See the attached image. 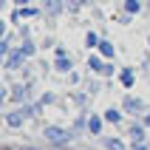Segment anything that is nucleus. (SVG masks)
<instances>
[{
    "instance_id": "nucleus-1",
    "label": "nucleus",
    "mask_w": 150,
    "mask_h": 150,
    "mask_svg": "<svg viewBox=\"0 0 150 150\" xmlns=\"http://www.w3.org/2000/svg\"><path fill=\"white\" fill-rule=\"evenodd\" d=\"M76 130H68V127H59V125H45L42 127V139L51 144V147H68V142H74L76 139Z\"/></svg>"
},
{
    "instance_id": "nucleus-2",
    "label": "nucleus",
    "mask_w": 150,
    "mask_h": 150,
    "mask_svg": "<svg viewBox=\"0 0 150 150\" xmlns=\"http://www.w3.org/2000/svg\"><path fill=\"white\" fill-rule=\"evenodd\" d=\"M122 110H125V116H133V119H142L147 113V105H144L142 96H133V93H127L125 99H122Z\"/></svg>"
},
{
    "instance_id": "nucleus-3",
    "label": "nucleus",
    "mask_w": 150,
    "mask_h": 150,
    "mask_svg": "<svg viewBox=\"0 0 150 150\" xmlns=\"http://www.w3.org/2000/svg\"><path fill=\"white\" fill-rule=\"evenodd\" d=\"M25 110L23 108H11V110H6V113H3V122H6V127L8 130H20V127L25 125Z\"/></svg>"
},
{
    "instance_id": "nucleus-4",
    "label": "nucleus",
    "mask_w": 150,
    "mask_h": 150,
    "mask_svg": "<svg viewBox=\"0 0 150 150\" xmlns=\"http://www.w3.org/2000/svg\"><path fill=\"white\" fill-rule=\"evenodd\" d=\"M125 136L130 139V142H147V136H150V133H147V127H144L142 119H133V122L125 127Z\"/></svg>"
},
{
    "instance_id": "nucleus-5",
    "label": "nucleus",
    "mask_w": 150,
    "mask_h": 150,
    "mask_svg": "<svg viewBox=\"0 0 150 150\" xmlns=\"http://www.w3.org/2000/svg\"><path fill=\"white\" fill-rule=\"evenodd\" d=\"M25 62H28V57L23 54V48H14V51H8V57H3V68L6 71H20Z\"/></svg>"
},
{
    "instance_id": "nucleus-6",
    "label": "nucleus",
    "mask_w": 150,
    "mask_h": 150,
    "mask_svg": "<svg viewBox=\"0 0 150 150\" xmlns=\"http://www.w3.org/2000/svg\"><path fill=\"white\" fill-rule=\"evenodd\" d=\"M54 68H57L59 74H71L74 71V59L68 57V51L62 45H57V59H54Z\"/></svg>"
},
{
    "instance_id": "nucleus-7",
    "label": "nucleus",
    "mask_w": 150,
    "mask_h": 150,
    "mask_svg": "<svg viewBox=\"0 0 150 150\" xmlns=\"http://www.w3.org/2000/svg\"><path fill=\"white\" fill-rule=\"evenodd\" d=\"M42 8L37 6H14V11H11V23H20V20H31V17H37Z\"/></svg>"
},
{
    "instance_id": "nucleus-8",
    "label": "nucleus",
    "mask_w": 150,
    "mask_h": 150,
    "mask_svg": "<svg viewBox=\"0 0 150 150\" xmlns=\"http://www.w3.org/2000/svg\"><path fill=\"white\" fill-rule=\"evenodd\" d=\"M108 125L105 122V116L102 113H91L88 116V127H85V133H91V136H102V127Z\"/></svg>"
},
{
    "instance_id": "nucleus-9",
    "label": "nucleus",
    "mask_w": 150,
    "mask_h": 150,
    "mask_svg": "<svg viewBox=\"0 0 150 150\" xmlns=\"http://www.w3.org/2000/svg\"><path fill=\"white\" fill-rule=\"evenodd\" d=\"M42 11L51 17H59L65 11V0H42Z\"/></svg>"
},
{
    "instance_id": "nucleus-10",
    "label": "nucleus",
    "mask_w": 150,
    "mask_h": 150,
    "mask_svg": "<svg viewBox=\"0 0 150 150\" xmlns=\"http://www.w3.org/2000/svg\"><path fill=\"white\" fill-rule=\"evenodd\" d=\"M105 62H108V59L102 57L99 51H91V57H88V71H93V74H102V71H105Z\"/></svg>"
},
{
    "instance_id": "nucleus-11",
    "label": "nucleus",
    "mask_w": 150,
    "mask_h": 150,
    "mask_svg": "<svg viewBox=\"0 0 150 150\" xmlns=\"http://www.w3.org/2000/svg\"><path fill=\"white\" fill-rule=\"evenodd\" d=\"M102 147L105 150H130L119 136H102Z\"/></svg>"
},
{
    "instance_id": "nucleus-12",
    "label": "nucleus",
    "mask_w": 150,
    "mask_h": 150,
    "mask_svg": "<svg viewBox=\"0 0 150 150\" xmlns=\"http://www.w3.org/2000/svg\"><path fill=\"white\" fill-rule=\"evenodd\" d=\"M102 116H105V122H108V125H119V122L125 119V110H122V105H119V108H108Z\"/></svg>"
},
{
    "instance_id": "nucleus-13",
    "label": "nucleus",
    "mask_w": 150,
    "mask_h": 150,
    "mask_svg": "<svg viewBox=\"0 0 150 150\" xmlns=\"http://www.w3.org/2000/svg\"><path fill=\"white\" fill-rule=\"evenodd\" d=\"M20 48H23V54H25L28 59H34V57H37V42H34L28 34H23V42H20Z\"/></svg>"
},
{
    "instance_id": "nucleus-14",
    "label": "nucleus",
    "mask_w": 150,
    "mask_h": 150,
    "mask_svg": "<svg viewBox=\"0 0 150 150\" xmlns=\"http://www.w3.org/2000/svg\"><path fill=\"white\" fill-rule=\"evenodd\" d=\"M119 82H122V88H133L136 71H133V68H122V71H119Z\"/></svg>"
},
{
    "instance_id": "nucleus-15",
    "label": "nucleus",
    "mask_w": 150,
    "mask_h": 150,
    "mask_svg": "<svg viewBox=\"0 0 150 150\" xmlns=\"http://www.w3.org/2000/svg\"><path fill=\"white\" fill-rule=\"evenodd\" d=\"M68 99L74 102L76 108H88V102H91V93H88V91H74Z\"/></svg>"
},
{
    "instance_id": "nucleus-16",
    "label": "nucleus",
    "mask_w": 150,
    "mask_h": 150,
    "mask_svg": "<svg viewBox=\"0 0 150 150\" xmlns=\"http://www.w3.org/2000/svg\"><path fill=\"white\" fill-rule=\"evenodd\" d=\"M122 8H125L127 14H144V3L142 0H125V3H122Z\"/></svg>"
},
{
    "instance_id": "nucleus-17",
    "label": "nucleus",
    "mask_w": 150,
    "mask_h": 150,
    "mask_svg": "<svg viewBox=\"0 0 150 150\" xmlns=\"http://www.w3.org/2000/svg\"><path fill=\"white\" fill-rule=\"evenodd\" d=\"M96 51H99L105 59H113V54H116V45H113L108 37H102V42H99V48H96Z\"/></svg>"
},
{
    "instance_id": "nucleus-18",
    "label": "nucleus",
    "mask_w": 150,
    "mask_h": 150,
    "mask_svg": "<svg viewBox=\"0 0 150 150\" xmlns=\"http://www.w3.org/2000/svg\"><path fill=\"white\" fill-rule=\"evenodd\" d=\"M99 42H102V37L96 31H88V34H85V48H88V51H96V48H99Z\"/></svg>"
},
{
    "instance_id": "nucleus-19",
    "label": "nucleus",
    "mask_w": 150,
    "mask_h": 150,
    "mask_svg": "<svg viewBox=\"0 0 150 150\" xmlns=\"http://www.w3.org/2000/svg\"><path fill=\"white\" fill-rule=\"evenodd\" d=\"M88 3H91V0H65V8L71 11V14H76V11H79L82 6H88Z\"/></svg>"
},
{
    "instance_id": "nucleus-20",
    "label": "nucleus",
    "mask_w": 150,
    "mask_h": 150,
    "mask_svg": "<svg viewBox=\"0 0 150 150\" xmlns=\"http://www.w3.org/2000/svg\"><path fill=\"white\" fill-rule=\"evenodd\" d=\"M37 102H40L42 108H48V105H54V102H57V93H51V91H48V93H42Z\"/></svg>"
},
{
    "instance_id": "nucleus-21",
    "label": "nucleus",
    "mask_w": 150,
    "mask_h": 150,
    "mask_svg": "<svg viewBox=\"0 0 150 150\" xmlns=\"http://www.w3.org/2000/svg\"><path fill=\"white\" fill-rule=\"evenodd\" d=\"M99 91H102V85H99V82H88V93H91V96H96Z\"/></svg>"
},
{
    "instance_id": "nucleus-22",
    "label": "nucleus",
    "mask_w": 150,
    "mask_h": 150,
    "mask_svg": "<svg viewBox=\"0 0 150 150\" xmlns=\"http://www.w3.org/2000/svg\"><path fill=\"white\" fill-rule=\"evenodd\" d=\"M130 20H133V14H127V11L125 14H116V23H122V25H127Z\"/></svg>"
},
{
    "instance_id": "nucleus-23",
    "label": "nucleus",
    "mask_w": 150,
    "mask_h": 150,
    "mask_svg": "<svg viewBox=\"0 0 150 150\" xmlns=\"http://www.w3.org/2000/svg\"><path fill=\"white\" fill-rule=\"evenodd\" d=\"M130 150H150L147 142H130Z\"/></svg>"
},
{
    "instance_id": "nucleus-24",
    "label": "nucleus",
    "mask_w": 150,
    "mask_h": 150,
    "mask_svg": "<svg viewBox=\"0 0 150 150\" xmlns=\"http://www.w3.org/2000/svg\"><path fill=\"white\" fill-rule=\"evenodd\" d=\"M116 74V68H113V62H105V71H102V76H113Z\"/></svg>"
},
{
    "instance_id": "nucleus-25",
    "label": "nucleus",
    "mask_w": 150,
    "mask_h": 150,
    "mask_svg": "<svg viewBox=\"0 0 150 150\" xmlns=\"http://www.w3.org/2000/svg\"><path fill=\"white\" fill-rule=\"evenodd\" d=\"M65 76H68V79H71V82H74V85L79 82V74H76V71H71V74H65Z\"/></svg>"
},
{
    "instance_id": "nucleus-26",
    "label": "nucleus",
    "mask_w": 150,
    "mask_h": 150,
    "mask_svg": "<svg viewBox=\"0 0 150 150\" xmlns=\"http://www.w3.org/2000/svg\"><path fill=\"white\" fill-rule=\"evenodd\" d=\"M142 122H144V127H147V130H150V110H147V113H144V116H142Z\"/></svg>"
},
{
    "instance_id": "nucleus-27",
    "label": "nucleus",
    "mask_w": 150,
    "mask_h": 150,
    "mask_svg": "<svg viewBox=\"0 0 150 150\" xmlns=\"http://www.w3.org/2000/svg\"><path fill=\"white\" fill-rule=\"evenodd\" d=\"M34 0H14V6H31Z\"/></svg>"
},
{
    "instance_id": "nucleus-28",
    "label": "nucleus",
    "mask_w": 150,
    "mask_h": 150,
    "mask_svg": "<svg viewBox=\"0 0 150 150\" xmlns=\"http://www.w3.org/2000/svg\"><path fill=\"white\" fill-rule=\"evenodd\" d=\"M144 17H150V0H144Z\"/></svg>"
},
{
    "instance_id": "nucleus-29",
    "label": "nucleus",
    "mask_w": 150,
    "mask_h": 150,
    "mask_svg": "<svg viewBox=\"0 0 150 150\" xmlns=\"http://www.w3.org/2000/svg\"><path fill=\"white\" fill-rule=\"evenodd\" d=\"M17 150H37V147H31V144H20Z\"/></svg>"
},
{
    "instance_id": "nucleus-30",
    "label": "nucleus",
    "mask_w": 150,
    "mask_h": 150,
    "mask_svg": "<svg viewBox=\"0 0 150 150\" xmlns=\"http://www.w3.org/2000/svg\"><path fill=\"white\" fill-rule=\"evenodd\" d=\"M147 45H150V37H147Z\"/></svg>"
},
{
    "instance_id": "nucleus-31",
    "label": "nucleus",
    "mask_w": 150,
    "mask_h": 150,
    "mask_svg": "<svg viewBox=\"0 0 150 150\" xmlns=\"http://www.w3.org/2000/svg\"><path fill=\"white\" fill-rule=\"evenodd\" d=\"M147 144H150V136H147Z\"/></svg>"
}]
</instances>
